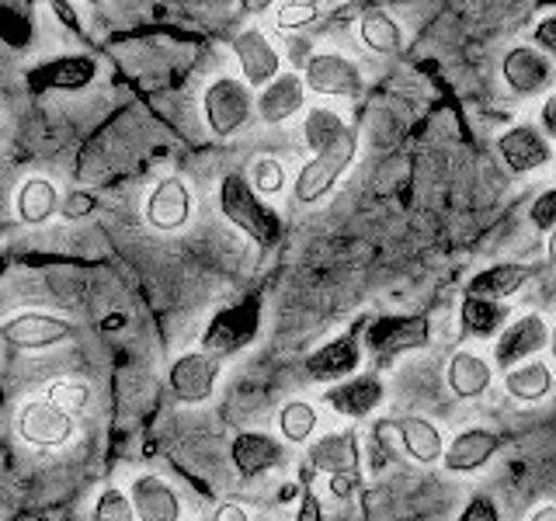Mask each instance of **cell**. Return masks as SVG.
<instances>
[{
    "label": "cell",
    "mask_w": 556,
    "mask_h": 521,
    "mask_svg": "<svg viewBox=\"0 0 556 521\" xmlns=\"http://www.w3.org/2000/svg\"><path fill=\"white\" fill-rule=\"evenodd\" d=\"M425 341V320L417 317H379L365 330V344L379 358H393L400 352H410Z\"/></svg>",
    "instance_id": "cell-22"
},
{
    "label": "cell",
    "mask_w": 556,
    "mask_h": 521,
    "mask_svg": "<svg viewBox=\"0 0 556 521\" xmlns=\"http://www.w3.org/2000/svg\"><path fill=\"white\" fill-rule=\"evenodd\" d=\"M94 521H136V504L122 486H104L94 500Z\"/></svg>",
    "instance_id": "cell-34"
},
{
    "label": "cell",
    "mask_w": 556,
    "mask_h": 521,
    "mask_svg": "<svg viewBox=\"0 0 556 521\" xmlns=\"http://www.w3.org/2000/svg\"><path fill=\"white\" fill-rule=\"evenodd\" d=\"M546 254H549V260L556 265V230L549 233V243H546Z\"/></svg>",
    "instance_id": "cell-47"
},
{
    "label": "cell",
    "mask_w": 556,
    "mask_h": 521,
    "mask_svg": "<svg viewBox=\"0 0 556 521\" xmlns=\"http://www.w3.org/2000/svg\"><path fill=\"white\" fill-rule=\"evenodd\" d=\"M504 390H508V396L518 399V404H539V399H546L553 393L549 361L532 358L526 365H518V369L504 372Z\"/></svg>",
    "instance_id": "cell-28"
},
{
    "label": "cell",
    "mask_w": 556,
    "mask_h": 521,
    "mask_svg": "<svg viewBox=\"0 0 556 521\" xmlns=\"http://www.w3.org/2000/svg\"><path fill=\"white\" fill-rule=\"evenodd\" d=\"M42 396H49L52 404H60L66 414H74V417H77V414H84L87 407H91V399H94L91 386H87L84 379H74V376H66V379L49 382Z\"/></svg>",
    "instance_id": "cell-32"
},
{
    "label": "cell",
    "mask_w": 556,
    "mask_h": 521,
    "mask_svg": "<svg viewBox=\"0 0 556 521\" xmlns=\"http://www.w3.org/2000/svg\"><path fill=\"white\" fill-rule=\"evenodd\" d=\"M14 208H17V219L28 223V226H39L46 223L49 216H56L63 208V199L56 185H52L49 178H28L22 188H17L14 195Z\"/></svg>",
    "instance_id": "cell-27"
},
{
    "label": "cell",
    "mask_w": 556,
    "mask_h": 521,
    "mask_svg": "<svg viewBox=\"0 0 556 521\" xmlns=\"http://www.w3.org/2000/svg\"><path fill=\"white\" fill-rule=\"evenodd\" d=\"M306 109V80L300 74H282L271 80L265 91H257V118L265 126H282L292 115Z\"/></svg>",
    "instance_id": "cell-21"
},
{
    "label": "cell",
    "mask_w": 556,
    "mask_h": 521,
    "mask_svg": "<svg viewBox=\"0 0 556 521\" xmlns=\"http://www.w3.org/2000/svg\"><path fill=\"white\" fill-rule=\"evenodd\" d=\"M355 150H358V136L352 132L348 139H341L338 147H330L324 153H313V161H306L300 167V174H295V181H292L295 202H300V205L324 202L330 191H334V185L344 178V170L352 167Z\"/></svg>",
    "instance_id": "cell-2"
},
{
    "label": "cell",
    "mask_w": 556,
    "mask_h": 521,
    "mask_svg": "<svg viewBox=\"0 0 556 521\" xmlns=\"http://www.w3.org/2000/svg\"><path fill=\"white\" fill-rule=\"evenodd\" d=\"M553 327L539 317V313H526L508 323V330L494 341V365H501V372H511L518 365H526L539 358V352H549Z\"/></svg>",
    "instance_id": "cell-7"
},
{
    "label": "cell",
    "mask_w": 556,
    "mask_h": 521,
    "mask_svg": "<svg viewBox=\"0 0 556 521\" xmlns=\"http://www.w3.org/2000/svg\"><path fill=\"white\" fill-rule=\"evenodd\" d=\"M306 459L313 473H327L330 476H344V473H362V448H358V434L355 431H327L324 439L309 442Z\"/></svg>",
    "instance_id": "cell-12"
},
{
    "label": "cell",
    "mask_w": 556,
    "mask_h": 521,
    "mask_svg": "<svg viewBox=\"0 0 556 521\" xmlns=\"http://www.w3.org/2000/svg\"><path fill=\"white\" fill-rule=\"evenodd\" d=\"M358 39L379 56H396L404 49V28L387 11H369L358 17Z\"/></svg>",
    "instance_id": "cell-29"
},
{
    "label": "cell",
    "mask_w": 556,
    "mask_h": 521,
    "mask_svg": "<svg viewBox=\"0 0 556 521\" xmlns=\"http://www.w3.org/2000/svg\"><path fill=\"white\" fill-rule=\"evenodd\" d=\"M549 355H553V361H556V327H553V338H549Z\"/></svg>",
    "instance_id": "cell-48"
},
{
    "label": "cell",
    "mask_w": 556,
    "mask_h": 521,
    "mask_svg": "<svg viewBox=\"0 0 556 521\" xmlns=\"http://www.w3.org/2000/svg\"><path fill=\"white\" fill-rule=\"evenodd\" d=\"M445 382L452 396L459 399H477L491 390L494 382V365L486 361L480 352H456L448 358V372H445Z\"/></svg>",
    "instance_id": "cell-25"
},
{
    "label": "cell",
    "mask_w": 556,
    "mask_h": 521,
    "mask_svg": "<svg viewBox=\"0 0 556 521\" xmlns=\"http://www.w3.org/2000/svg\"><path fill=\"white\" fill-rule=\"evenodd\" d=\"M0 35L11 49H25L31 42V14H17V8H0Z\"/></svg>",
    "instance_id": "cell-36"
},
{
    "label": "cell",
    "mask_w": 556,
    "mask_h": 521,
    "mask_svg": "<svg viewBox=\"0 0 556 521\" xmlns=\"http://www.w3.org/2000/svg\"><path fill=\"white\" fill-rule=\"evenodd\" d=\"M303 80L309 91L327 98H355L362 91V69L352 56L334 49L309 52L303 63Z\"/></svg>",
    "instance_id": "cell-6"
},
{
    "label": "cell",
    "mask_w": 556,
    "mask_h": 521,
    "mask_svg": "<svg viewBox=\"0 0 556 521\" xmlns=\"http://www.w3.org/2000/svg\"><path fill=\"white\" fill-rule=\"evenodd\" d=\"M497 153H501L504 167H508L511 174H532V170L549 164L553 147H549V139H546L543 129H535V126H511L508 132H501Z\"/></svg>",
    "instance_id": "cell-14"
},
{
    "label": "cell",
    "mask_w": 556,
    "mask_h": 521,
    "mask_svg": "<svg viewBox=\"0 0 556 521\" xmlns=\"http://www.w3.org/2000/svg\"><path fill=\"white\" fill-rule=\"evenodd\" d=\"M129 497L136 504L139 521H181L178 491L156 473H143L129 483Z\"/></svg>",
    "instance_id": "cell-20"
},
{
    "label": "cell",
    "mask_w": 556,
    "mask_h": 521,
    "mask_svg": "<svg viewBox=\"0 0 556 521\" xmlns=\"http://www.w3.org/2000/svg\"><path fill=\"white\" fill-rule=\"evenodd\" d=\"M91 213H94V195H91V191H70V195L63 199V208H60L63 219H84V216H91Z\"/></svg>",
    "instance_id": "cell-40"
},
{
    "label": "cell",
    "mask_w": 556,
    "mask_h": 521,
    "mask_svg": "<svg viewBox=\"0 0 556 521\" xmlns=\"http://www.w3.org/2000/svg\"><path fill=\"white\" fill-rule=\"evenodd\" d=\"M358 483H362V473H344V476H330V480H327L330 494H334L338 500H348V497H352Z\"/></svg>",
    "instance_id": "cell-42"
},
{
    "label": "cell",
    "mask_w": 556,
    "mask_h": 521,
    "mask_svg": "<svg viewBox=\"0 0 556 521\" xmlns=\"http://www.w3.org/2000/svg\"><path fill=\"white\" fill-rule=\"evenodd\" d=\"M216 202H219V213L230 219L237 230L248 233L254 243H261V247H271L278 233H282V219H278L275 208L257 195L251 178H243V174H226L219 181Z\"/></svg>",
    "instance_id": "cell-1"
},
{
    "label": "cell",
    "mask_w": 556,
    "mask_h": 521,
    "mask_svg": "<svg viewBox=\"0 0 556 521\" xmlns=\"http://www.w3.org/2000/svg\"><path fill=\"white\" fill-rule=\"evenodd\" d=\"M191 219V191L181 178H161L147 195V223L153 230H181Z\"/></svg>",
    "instance_id": "cell-19"
},
{
    "label": "cell",
    "mask_w": 556,
    "mask_h": 521,
    "mask_svg": "<svg viewBox=\"0 0 556 521\" xmlns=\"http://www.w3.org/2000/svg\"><path fill=\"white\" fill-rule=\"evenodd\" d=\"M257 327H261V303L257 300H243L230 309H223L208 323L202 347L208 355H237L240 347H248L257 338Z\"/></svg>",
    "instance_id": "cell-5"
},
{
    "label": "cell",
    "mask_w": 556,
    "mask_h": 521,
    "mask_svg": "<svg viewBox=\"0 0 556 521\" xmlns=\"http://www.w3.org/2000/svg\"><path fill=\"white\" fill-rule=\"evenodd\" d=\"M387 428H393L396 431V439H400V445H404V452L414 459V462H442L445 459V439H442V431L434 428L428 417H417V414H410V417H400V421H393V424H387Z\"/></svg>",
    "instance_id": "cell-23"
},
{
    "label": "cell",
    "mask_w": 556,
    "mask_h": 521,
    "mask_svg": "<svg viewBox=\"0 0 556 521\" xmlns=\"http://www.w3.org/2000/svg\"><path fill=\"white\" fill-rule=\"evenodd\" d=\"M511 323V309L508 303H491V300H463L459 306V327L466 338H477V341H486V338H501L504 330Z\"/></svg>",
    "instance_id": "cell-26"
},
{
    "label": "cell",
    "mask_w": 556,
    "mask_h": 521,
    "mask_svg": "<svg viewBox=\"0 0 556 521\" xmlns=\"http://www.w3.org/2000/svg\"><path fill=\"white\" fill-rule=\"evenodd\" d=\"M74 431L77 417L66 414L60 404H52L49 396L25 399L22 410H17V434L35 448H60L74 439Z\"/></svg>",
    "instance_id": "cell-4"
},
{
    "label": "cell",
    "mask_w": 556,
    "mask_h": 521,
    "mask_svg": "<svg viewBox=\"0 0 556 521\" xmlns=\"http://www.w3.org/2000/svg\"><path fill=\"white\" fill-rule=\"evenodd\" d=\"M216 379H219V358L208 352H185L167 369V386L181 404H205L216 393Z\"/></svg>",
    "instance_id": "cell-9"
},
{
    "label": "cell",
    "mask_w": 556,
    "mask_h": 521,
    "mask_svg": "<svg viewBox=\"0 0 556 521\" xmlns=\"http://www.w3.org/2000/svg\"><path fill=\"white\" fill-rule=\"evenodd\" d=\"M98 77V63L91 56H56L28 69V87L39 94L49 91H80Z\"/></svg>",
    "instance_id": "cell-18"
},
{
    "label": "cell",
    "mask_w": 556,
    "mask_h": 521,
    "mask_svg": "<svg viewBox=\"0 0 556 521\" xmlns=\"http://www.w3.org/2000/svg\"><path fill=\"white\" fill-rule=\"evenodd\" d=\"M317 424H320V414L309 399H289V404H282V410H278V417H275L278 434L292 445H306L313 434H317Z\"/></svg>",
    "instance_id": "cell-31"
},
{
    "label": "cell",
    "mask_w": 556,
    "mask_h": 521,
    "mask_svg": "<svg viewBox=\"0 0 556 521\" xmlns=\"http://www.w3.org/2000/svg\"><path fill=\"white\" fill-rule=\"evenodd\" d=\"M233 52H237L240 74L251 87H261V91H265L271 80L282 77V52H278V46L268 39V31L243 28L233 39Z\"/></svg>",
    "instance_id": "cell-11"
},
{
    "label": "cell",
    "mask_w": 556,
    "mask_h": 521,
    "mask_svg": "<svg viewBox=\"0 0 556 521\" xmlns=\"http://www.w3.org/2000/svg\"><path fill=\"white\" fill-rule=\"evenodd\" d=\"M456 521H501V508H497V500H494V497L473 494V497L466 500V508L459 511Z\"/></svg>",
    "instance_id": "cell-37"
},
{
    "label": "cell",
    "mask_w": 556,
    "mask_h": 521,
    "mask_svg": "<svg viewBox=\"0 0 556 521\" xmlns=\"http://www.w3.org/2000/svg\"><path fill=\"white\" fill-rule=\"evenodd\" d=\"M49 8L60 14V22H63V25L77 28V14H74V8H70V4H49Z\"/></svg>",
    "instance_id": "cell-45"
},
{
    "label": "cell",
    "mask_w": 556,
    "mask_h": 521,
    "mask_svg": "<svg viewBox=\"0 0 556 521\" xmlns=\"http://www.w3.org/2000/svg\"><path fill=\"white\" fill-rule=\"evenodd\" d=\"M8 344L22 347V352H46L52 344H63L74 338V323L60 313H42V309H22L4 320L0 327Z\"/></svg>",
    "instance_id": "cell-8"
},
{
    "label": "cell",
    "mask_w": 556,
    "mask_h": 521,
    "mask_svg": "<svg viewBox=\"0 0 556 521\" xmlns=\"http://www.w3.org/2000/svg\"><path fill=\"white\" fill-rule=\"evenodd\" d=\"M532 226L543 233H553L556 230V188L543 191L535 202H532Z\"/></svg>",
    "instance_id": "cell-38"
},
{
    "label": "cell",
    "mask_w": 556,
    "mask_h": 521,
    "mask_svg": "<svg viewBox=\"0 0 556 521\" xmlns=\"http://www.w3.org/2000/svg\"><path fill=\"white\" fill-rule=\"evenodd\" d=\"M317 17H320V4H313V0H286V4L271 8V22L282 31L306 28L309 22H317Z\"/></svg>",
    "instance_id": "cell-35"
},
{
    "label": "cell",
    "mask_w": 556,
    "mask_h": 521,
    "mask_svg": "<svg viewBox=\"0 0 556 521\" xmlns=\"http://www.w3.org/2000/svg\"><path fill=\"white\" fill-rule=\"evenodd\" d=\"M295 521H324V508H320V497L303 486L300 494V508H295Z\"/></svg>",
    "instance_id": "cell-41"
},
{
    "label": "cell",
    "mask_w": 556,
    "mask_h": 521,
    "mask_svg": "<svg viewBox=\"0 0 556 521\" xmlns=\"http://www.w3.org/2000/svg\"><path fill=\"white\" fill-rule=\"evenodd\" d=\"M382 396H387V386H382L379 376H352L344 382H334V386L324 390V404L341 414V417H352V421H362V417H369L379 404Z\"/></svg>",
    "instance_id": "cell-15"
},
{
    "label": "cell",
    "mask_w": 556,
    "mask_h": 521,
    "mask_svg": "<svg viewBox=\"0 0 556 521\" xmlns=\"http://www.w3.org/2000/svg\"><path fill=\"white\" fill-rule=\"evenodd\" d=\"M202 112L216 136H233L251 122V112H257V98L251 94L248 80L216 77L202 94Z\"/></svg>",
    "instance_id": "cell-3"
},
{
    "label": "cell",
    "mask_w": 556,
    "mask_h": 521,
    "mask_svg": "<svg viewBox=\"0 0 556 521\" xmlns=\"http://www.w3.org/2000/svg\"><path fill=\"white\" fill-rule=\"evenodd\" d=\"M251 185L261 199H271V195H282L286 185H289V174L282 167V161L278 156H257V161L251 164Z\"/></svg>",
    "instance_id": "cell-33"
},
{
    "label": "cell",
    "mask_w": 556,
    "mask_h": 521,
    "mask_svg": "<svg viewBox=\"0 0 556 521\" xmlns=\"http://www.w3.org/2000/svg\"><path fill=\"white\" fill-rule=\"evenodd\" d=\"M501 77H504V84H508L511 94L535 98L553 84L556 66L535 46H511L501 60Z\"/></svg>",
    "instance_id": "cell-10"
},
{
    "label": "cell",
    "mask_w": 556,
    "mask_h": 521,
    "mask_svg": "<svg viewBox=\"0 0 556 521\" xmlns=\"http://www.w3.org/2000/svg\"><path fill=\"white\" fill-rule=\"evenodd\" d=\"M532 46L543 52V56L556 60V14L539 17V25L532 28Z\"/></svg>",
    "instance_id": "cell-39"
},
{
    "label": "cell",
    "mask_w": 556,
    "mask_h": 521,
    "mask_svg": "<svg viewBox=\"0 0 556 521\" xmlns=\"http://www.w3.org/2000/svg\"><path fill=\"white\" fill-rule=\"evenodd\" d=\"M529 521H556V504H543V508H535Z\"/></svg>",
    "instance_id": "cell-46"
},
{
    "label": "cell",
    "mask_w": 556,
    "mask_h": 521,
    "mask_svg": "<svg viewBox=\"0 0 556 521\" xmlns=\"http://www.w3.org/2000/svg\"><path fill=\"white\" fill-rule=\"evenodd\" d=\"M355 129L334 112V109H309L303 118V139L313 153H324L330 147H338L341 139H348Z\"/></svg>",
    "instance_id": "cell-30"
},
{
    "label": "cell",
    "mask_w": 556,
    "mask_h": 521,
    "mask_svg": "<svg viewBox=\"0 0 556 521\" xmlns=\"http://www.w3.org/2000/svg\"><path fill=\"white\" fill-rule=\"evenodd\" d=\"M497 448H501V434L494 428L469 424V428L452 434L442 462H445L448 473H477V469H483L497 456Z\"/></svg>",
    "instance_id": "cell-13"
},
{
    "label": "cell",
    "mask_w": 556,
    "mask_h": 521,
    "mask_svg": "<svg viewBox=\"0 0 556 521\" xmlns=\"http://www.w3.org/2000/svg\"><path fill=\"white\" fill-rule=\"evenodd\" d=\"M362 365V341L355 334H341L334 341L320 344L317 352L306 358V376L313 382H344L358 372Z\"/></svg>",
    "instance_id": "cell-16"
},
{
    "label": "cell",
    "mask_w": 556,
    "mask_h": 521,
    "mask_svg": "<svg viewBox=\"0 0 556 521\" xmlns=\"http://www.w3.org/2000/svg\"><path fill=\"white\" fill-rule=\"evenodd\" d=\"M539 126L546 136H556V91L543 101V112H539Z\"/></svg>",
    "instance_id": "cell-44"
},
{
    "label": "cell",
    "mask_w": 556,
    "mask_h": 521,
    "mask_svg": "<svg viewBox=\"0 0 556 521\" xmlns=\"http://www.w3.org/2000/svg\"><path fill=\"white\" fill-rule=\"evenodd\" d=\"M529 278V268L518 265V260H501V265H491L477 271L473 278H469L466 285V295L469 300H491V303H508L511 295L526 285Z\"/></svg>",
    "instance_id": "cell-24"
},
{
    "label": "cell",
    "mask_w": 556,
    "mask_h": 521,
    "mask_svg": "<svg viewBox=\"0 0 556 521\" xmlns=\"http://www.w3.org/2000/svg\"><path fill=\"white\" fill-rule=\"evenodd\" d=\"M230 459L240 476H265L286 462V445L268 431H240L230 445Z\"/></svg>",
    "instance_id": "cell-17"
},
{
    "label": "cell",
    "mask_w": 556,
    "mask_h": 521,
    "mask_svg": "<svg viewBox=\"0 0 556 521\" xmlns=\"http://www.w3.org/2000/svg\"><path fill=\"white\" fill-rule=\"evenodd\" d=\"M213 521H251V514H248V508H240L237 500H223L213 514Z\"/></svg>",
    "instance_id": "cell-43"
}]
</instances>
